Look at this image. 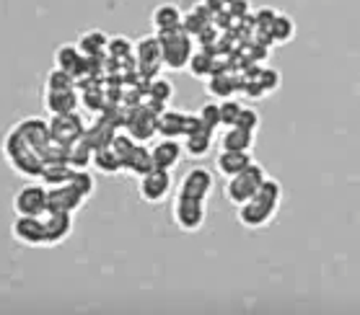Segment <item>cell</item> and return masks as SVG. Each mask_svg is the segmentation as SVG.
Returning a JSON list of instances; mask_svg holds the SVG:
<instances>
[{
	"instance_id": "obj_1",
	"label": "cell",
	"mask_w": 360,
	"mask_h": 315,
	"mask_svg": "<svg viewBox=\"0 0 360 315\" xmlns=\"http://www.w3.org/2000/svg\"><path fill=\"white\" fill-rule=\"evenodd\" d=\"M280 194H283V189H280L278 181H272V178H264V184L259 186V192L244 202L238 207V222L246 227H262L267 225L275 215L280 204Z\"/></svg>"
},
{
	"instance_id": "obj_2",
	"label": "cell",
	"mask_w": 360,
	"mask_h": 315,
	"mask_svg": "<svg viewBox=\"0 0 360 315\" xmlns=\"http://www.w3.org/2000/svg\"><path fill=\"white\" fill-rule=\"evenodd\" d=\"M264 178H267V170H264L259 163L252 161L241 173H236V176H231L229 181H226L223 194H226V199H229L231 204L241 207V204L249 202V199L259 192V186L264 184Z\"/></svg>"
},
{
	"instance_id": "obj_3",
	"label": "cell",
	"mask_w": 360,
	"mask_h": 315,
	"mask_svg": "<svg viewBox=\"0 0 360 315\" xmlns=\"http://www.w3.org/2000/svg\"><path fill=\"white\" fill-rule=\"evenodd\" d=\"M164 49V65L172 70H184L189 65V57L195 55L192 47V36L184 29H172V32H156Z\"/></svg>"
},
{
	"instance_id": "obj_4",
	"label": "cell",
	"mask_w": 360,
	"mask_h": 315,
	"mask_svg": "<svg viewBox=\"0 0 360 315\" xmlns=\"http://www.w3.org/2000/svg\"><path fill=\"white\" fill-rule=\"evenodd\" d=\"M135 65L146 78H156V73L164 67V49H161V39L158 34H148L135 41Z\"/></svg>"
},
{
	"instance_id": "obj_5",
	"label": "cell",
	"mask_w": 360,
	"mask_h": 315,
	"mask_svg": "<svg viewBox=\"0 0 360 315\" xmlns=\"http://www.w3.org/2000/svg\"><path fill=\"white\" fill-rule=\"evenodd\" d=\"M172 217L179 230L195 233L205 225V202L202 199H189V196H176L172 207Z\"/></svg>"
},
{
	"instance_id": "obj_6",
	"label": "cell",
	"mask_w": 360,
	"mask_h": 315,
	"mask_svg": "<svg viewBox=\"0 0 360 315\" xmlns=\"http://www.w3.org/2000/svg\"><path fill=\"white\" fill-rule=\"evenodd\" d=\"M11 235L24 246L39 248L47 246V230H44V220L41 215H16L13 225H11Z\"/></svg>"
},
{
	"instance_id": "obj_7",
	"label": "cell",
	"mask_w": 360,
	"mask_h": 315,
	"mask_svg": "<svg viewBox=\"0 0 360 315\" xmlns=\"http://www.w3.org/2000/svg\"><path fill=\"white\" fill-rule=\"evenodd\" d=\"M138 192L143 196V202H150V204H158L164 202L169 192H172V170H164V168H153L143 173L138 181Z\"/></svg>"
},
{
	"instance_id": "obj_8",
	"label": "cell",
	"mask_w": 360,
	"mask_h": 315,
	"mask_svg": "<svg viewBox=\"0 0 360 315\" xmlns=\"http://www.w3.org/2000/svg\"><path fill=\"white\" fill-rule=\"evenodd\" d=\"M124 124H127V135H130L135 142H146L153 135H158V114L150 112L148 106H138L132 109L127 116H124Z\"/></svg>"
},
{
	"instance_id": "obj_9",
	"label": "cell",
	"mask_w": 360,
	"mask_h": 315,
	"mask_svg": "<svg viewBox=\"0 0 360 315\" xmlns=\"http://www.w3.org/2000/svg\"><path fill=\"white\" fill-rule=\"evenodd\" d=\"M49 132L52 138L63 142V145H73L75 140H81L86 135V127H83V119L75 112L70 114H52L49 116Z\"/></svg>"
},
{
	"instance_id": "obj_10",
	"label": "cell",
	"mask_w": 360,
	"mask_h": 315,
	"mask_svg": "<svg viewBox=\"0 0 360 315\" xmlns=\"http://www.w3.org/2000/svg\"><path fill=\"white\" fill-rule=\"evenodd\" d=\"M44 210H47V189L41 184H26L13 196L16 215H41Z\"/></svg>"
},
{
	"instance_id": "obj_11",
	"label": "cell",
	"mask_w": 360,
	"mask_h": 315,
	"mask_svg": "<svg viewBox=\"0 0 360 315\" xmlns=\"http://www.w3.org/2000/svg\"><path fill=\"white\" fill-rule=\"evenodd\" d=\"M55 67L70 73L78 81L83 75H89V57L83 55L78 44H60L55 49Z\"/></svg>"
},
{
	"instance_id": "obj_12",
	"label": "cell",
	"mask_w": 360,
	"mask_h": 315,
	"mask_svg": "<svg viewBox=\"0 0 360 315\" xmlns=\"http://www.w3.org/2000/svg\"><path fill=\"white\" fill-rule=\"evenodd\" d=\"M210 189H213V176H210V170L205 168H192L184 173L179 184V192L176 196H189V199H207L210 194Z\"/></svg>"
},
{
	"instance_id": "obj_13",
	"label": "cell",
	"mask_w": 360,
	"mask_h": 315,
	"mask_svg": "<svg viewBox=\"0 0 360 315\" xmlns=\"http://www.w3.org/2000/svg\"><path fill=\"white\" fill-rule=\"evenodd\" d=\"M83 202H86V196L78 189H73L70 184L47 189V210L52 212H70L73 215Z\"/></svg>"
},
{
	"instance_id": "obj_14",
	"label": "cell",
	"mask_w": 360,
	"mask_h": 315,
	"mask_svg": "<svg viewBox=\"0 0 360 315\" xmlns=\"http://www.w3.org/2000/svg\"><path fill=\"white\" fill-rule=\"evenodd\" d=\"M41 220H44V230H47V246L63 243L70 235V230H73V215L70 212L44 210L41 212Z\"/></svg>"
},
{
	"instance_id": "obj_15",
	"label": "cell",
	"mask_w": 360,
	"mask_h": 315,
	"mask_svg": "<svg viewBox=\"0 0 360 315\" xmlns=\"http://www.w3.org/2000/svg\"><path fill=\"white\" fill-rule=\"evenodd\" d=\"M181 153H184V145H179L174 138H164L161 142L150 147V155H153V166L164 170H172L179 166Z\"/></svg>"
},
{
	"instance_id": "obj_16",
	"label": "cell",
	"mask_w": 360,
	"mask_h": 315,
	"mask_svg": "<svg viewBox=\"0 0 360 315\" xmlns=\"http://www.w3.org/2000/svg\"><path fill=\"white\" fill-rule=\"evenodd\" d=\"M44 109L52 114H70L78 109V91L68 88V91H47L44 88Z\"/></svg>"
},
{
	"instance_id": "obj_17",
	"label": "cell",
	"mask_w": 360,
	"mask_h": 315,
	"mask_svg": "<svg viewBox=\"0 0 360 315\" xmlns=\"http://www.w3.org/2000/svg\"><path fill=\"white\" fill-rule=\"evenodd\" d=\"M249 163H252V155L244 153V150H221V155L215 158V168H218L221 176L231 178L236 176V173H241Z\"/></svg>"
},
{
	"instance_id": "obj_18",
	"label": "cell",
	"mask_w": 360,
	"mask_h": 315,
	"mask_svg": "<svg viewBox=\"0 0 360 315\" xmlns=\"http://www.w3.org/2000/svg\"><path fill=\"white\" fill-rule=\"evenodd\" d=\"M184 127H187V114L164 109L158 114V135L161 138H184Z\"/></svg>"
},
{
	"instance_id": "obj_19",
	"label": "cell",
	"mask_w": 360,
	"mask_h": 315,
	"mask_svg": "<svg viewBox=\"0 0 360 315\" xmlns=\"http://www.w3.org/2000/svg\"><path fill=\"white\" fill-rule=\"evenodd\" d=\"M115 135H117V132H115V124H112V119L101 116V119H96L89 127V130H86V135H83V138L89 140L94 150H98V147H109V145H112Z\"/></svg>"
},
{
	"instance_id": "obj_20",
	"label": "cell",
	"mask_w": 360,
	"mask_h": 315,
	"mask_svg": "<svg viewBox=\"0 0 360 315\" xmlns=\"http://www.w3.org/2000/svg\"><path fill=\"white\" fill-rule=\"evenodd\" d=\"M254 145V132L244 130V127H226V132L221 135V150H244L249 153Z\"/></svg>"
},
{
	"instance_id": "obj_21",
	"label": "cell",
	"mask_w": 360,
	"mask_h": 315,
	"mask_svg": "<svg viewBox=\"0 0 360 315\" xmlns=\"http://www.w3.org/2000/svg\"><path fill=\"white\" fill-rule=\"evenodd\" d=\"M181 11L174 6V3H164V6H158L153 11V16H150V24L156 32H172V29H179L181 26Z\"/></svg>"
},
{
	"instance_id": "obj_22",
	"label": "cell",
	"mask_w": 360,
	"mask_h": 315,
	"mask_svg": "<svg viewBox=\"0 0 360 315\" xmlns=\"http://www.w3.org/2000/svg\"><path fill=\"white\" fill-rule=\"evenodd\" d=\"M73 170L75 168L70 166V163H44V166H41L39 178L44 181L47 189H52V186H65V184H70Z\"/></svg>"
},
{
	"instance_id": "obj_23",
	"label": "cell",
	"mask_w": 360,
	"mask_h": 315,
	"mask_svg": "<svg viewBox=\"0 0 360 315\" xmlns=\"http://www.w3.org/2000/svg\"><path fill=\"white\" fill-rule=\"evenodd\" d=\"M153 168H156V166H153L150 150L138 142V145L132 147V153L127 155V161H124V170H130L135 176H143V173H148V170H153Z\"/></svg>"
},
{
	"instance_id": "obj_24",
	"label": "cell",
	"mask_w": 360,
	"mask_h": 315,
	"mask_svg": "<svg viewBox=\"0 0 360 315\" xmlns=\"http://www.w3.org/2000/svg\"><path fill=\"white\" fill-rule=\"evenodd\" d=\"M94 168L98 170V173H107V176H112V173H120L122 168V158L112 150V145L109 147H98V150H94Z\"/></svg>"
},
{
	"instance_id": "obj_25",
	"label": "cell",
	"mask_w": 360,
	"mask_h": 315,
	"mask_svg": "<svg viewBox=\"0 0 360 315\" xmlns=\"http://www.w3.org/2000/svg\"><path fill=\"white\" fill-rule=\"evenodd\" d=\"M78 47H81V52L86 57H101L104 55V49H107L109 39L104 32H98V29H91V32H83L81 39L75 41Z\"/></svg>"
},
{
	"instance_id": "obj_26",
	"label": "cell",
	"mask_w": 360,
	"mask_h": 315,
	"mask_svg": "<svg viewBox=\"0 0 360 315\" xmlns=\"http://www.w3.org/2000/svg\"><path fill=\"white\" fill-rule=\"evenodd\" d=\"M210 11L205 8V6H197V8H192L187 13V16L181 18V29L189 34V36H200V34L210 26Z\"/></svg>"
},
{
	"instance_id": "obj_27",
	"label": "cell",
	"mask_w": 360,
	"mask_h": 315,
	"mask_svg": "<svg viewBox=\"0 0 360 315\" xmlns=\"http://www.w3.org/2000/svg\"><path fill=\"white\" fill-rule=\"evenodd\" d=\"M210 147H213V132L202 130L184 138V153L189 158H205V155L210 153Z\"/></svg>"
},
{
	"instance_id": "obj_28",
	"label": "cell",
	"mask_w": 360,
	"mask_h": 315,
	"mask_svg": "<svg viewBox=\"0 0 360 315\" xmlns=\"http://www.w3.org/2000/svg\"><path fill=\"white\" fill-rule=\"evenodd\" d=\"M189 75L195 78H210L215 73V55L210 49H200L195 55L189 57Z\"/></svg>"
},
{
	"instance_id": "obj_29",
	"label": "cell",
	"mask_w": 360,
	"mask_h": 315,
	"mask_svg": "<svg viewBox=\"0 0 360 315\" xmlns=\"http://www.w3.org/2000/svg\"><path fill=\"white\" fill-rule=\"evenodd\" d=\"M91 161H94V147H91V142L86 138L75 140L73 145L68 147V163L73 168H86Z\"/></svg>"
},
{
	"instance_id": "obj_30",
	"label": "cell",
	"mask_w": 360,
	"mask_h": 315,
	"mask_svg": "<svg viewBox=\"0 0 360 315\" xmlns=\"http://www.w3.org/2000/svg\"><path fill=\"white\" fill-rule=\"evenodd\" d=\"M236 91V81L229 73H213L207 78V93L221 98H231V93Z\"/></svg>"
},
{
	"instance_id": "obj_31",
	"label": "cell",
	"mask_w": 360,
	"mask_h": 315,
	"mask_svg": "<svg viewBox=\"0 0 360 315\" xmlns=\"http://www.w3.org/2000/svg\"><path fill=\"white\" fill-rule=\"evenodd\" d=\"M293 32H295V26L293 21L288 16H283V13H278V18H275V24L270 26V39L272 41H278V44H285V41L293 39Z\"/></svg>"
},
{
	"instance_id": "obj_32",
	"label": "cell",
	"mask_w": 360,
	"mask_h": 315,
	"mask_svg": "<svg viewBox=\"0 0 360 315\" xmlns=\"http://www.w3.org/2000/svg\"><path fill=\"white\" fill-rule=\"evenodd\" d=\"M44 88L47 91H68V88H75V78L65 70H49L47 73V81H44Z\"/></svg>"
},
{
	"instance_id": "obj_33",
	"label": "cell",
	"mask_w": 360,
	"mask_h": 315,
	"mask_svg": "<svg viewBox=\"0 0 360 315\" xmlns=\"http://www.w3.org/2000/svg\"><path fill=\"white\" fill-rule=\"evenodd\" d=\"M172 96H174V86L166 81V78H150V83H148V98L161 101V104H169Z\"/></svg>"
},
{
	"instance_id": "obj_34",
	"label": "cell",
	"mask_w": 360,
	"mask_h": 315,
	"mask_svg": "<svg viewBox=\"0 0 360 315\" xmlns=\"http://www.w3.org/2000/svg\"><path fill=\"white\" fill-rule=\"evenodd\" d=\"M107 49H109L112 62H122V60H127V57H135V55H132V52H135L132 41L124 39V36H115V39H109Z\"/></svg>"
},
{
	"instance_id": "obj_35",
	"label": "cell",
	"mask_w": 360,
	"mask_h": 315,
	"mask_svg": "<svg viewBox=\"0 0 360 315\" xmlns=\"http://www.w3.org/2000/svg\"><path fill=\"white\" fill-rule=\"evenodd\" d=\"M70 186H73V189H78V192L89 199V196L94 194V189H96V181H94V176H91L86 168H75L73 178H70Z\"/></svg>"
},
{
	"instance_id": "obj_36",
	"label": "cell",
	"mask_w": 360,
	"mask_h": 315,
	"mask_svg": "<svg viewBox=\"0 0 360 315\" xmlns=\"http://www.w3.org/2000/svg\"><path fill=\"white\" fill-rule=\"evenodd\" d=\"M200 119H202L205 130L215 132L223 124V119H221V104H205L202 109H200Z\"/></svg>"
},
{
	"instance_id": "obj_37",
	"label": "cell",
	"mask_w": 360,
	"mask_h": 315,
	"mask_svg": "<svg viewBox=\"0 0 360 315\" xmlns=\"http://www.w3.org/2000/svg\"><path fill=\"white\" fill-rule=\"evenodd\" d=\"M241 109H244V106L238 104V101H233V98H226V101L221 104L223 124H226V127H233V124L238 121V114H241Z\"/></svg>"
},
{
	"instance_id": "obj_38",
	"label": "cell",
	"mask_w": 360,
	"mask_h": 315,
	"mask_svg": "<svg viewBox=\"0 0 360 315\" xmlns=\"http://www.w3.org/2000/svg\"><path fill=\"white\" fill-rule=\"evenodd\" d=\"M138 145L135 140L130 138V135H115V140H112V150H115L120 158H122V168H124V161H127V155L132 153V147Z\"/></svg>"
},
{
	"instance_id": "obj_39",
	"label": "cell",
	"mask_w": 360,
	"mask_h": 315,
	"mask_svg": "<svg viewBox=\"0 0 360 315\" xmlns=\"http://www.w3.org/2000/svg\"><path fill=\"white\" fill-rule=\"evenodd\" d=\"M236 127H244V130H249V132H257V127H259V116H257V112H252V109H241Z\"/></svg>"
},
{
	"instance_id": "obj_40",
	"label": "cell",
	"mask_w": 360,
	"mask_h": 315,
	"mask_svg": "<svg viewBox=\"0 0 360 315\" xmlns=\"http://www.w3.org/2000/svg\"><path fill=\"white\" fill-rule=\"evenodd\" d=\"M275 18H278V11L259 8V11H257V16H254V21H257V26H259L262 32H270V26L275 24Z\"/></svg>"
},
{
	"instance_id": "obj_41",
	"label": "cell",
	"mask_w": 360,
	"mask_h": 315,
	"mask_svg": "<svg viewBox=\"0 0 360 315\" xmlns=\"http://www.w3.org/2000/svg\"><path fill=\"white\" fill-rule=\"evenodd\" d=\"M257 81L262 83L264 91H275L280 86V75L275 70H257Z\"/></svg>"
},
{
	"instance_id": "obj_42",
	"label": "cell",
	"mask_w": 360,
	"mask_h": 315,
	"mask_svg": "<svg viewBox=\"0 0 360 315\" xmlns=\"http://www.w3.org/2000/svg\"><path fill=\"white\" fill-rule=\"evenodd\" d=\"M83 93H89V96H83V104L89 106V109H98L101 106V98H104V93L98 88H94V91H83Z\"/></svg>"
},
{
	"instance_id": "obj_43",
	"label": "cell",
	"mask_w": 360,
	"mask_h": 315,
	"mask_svg": "<svg viewBox=\"0 0 360 315\" xmlns=\"http://www.w3.org/2000/svg\"><path fill=\"white\" fill-rule=\"evenodd\" d=\"M246 11H249V3H246V0H236V3H231L229 6L231 16H244Z\"/></svg>"
},
{
	"instance_id": "obj_44",
	"label": "cell",
	"mask_w": 360,
	"mask_h": 315,
	"mask_svg": "<svg viewBox=\"0 0 360 315\" xmlns=\"http://www.w3.org/2000/svg\"><path fill=\"white\" fill-rule=\"evenodd\" d=\"M202 6L210 11V13H221V11L226 8V6H223V0H202Z\"/></svg>"
},
{
	"instance_id": "obj_45",
	"label": "cell",
	"mask_w": 360,
	"mask_h": 315,
	"mask_svg": "<svg viewBox=\"0 0 360 315\" xmlns=\"http://www.w3.org/2000/svg\"><path fill=\"white\" fill-rule=\"evenodd\" d=\"M231 3H236V0H223V6H226V8H229Z\"/></svg>"
}]
</instances>
